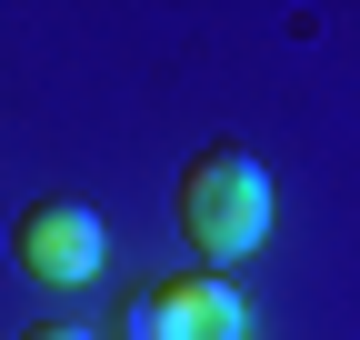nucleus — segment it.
<instances>
[{"mask_svg": "<svg viewBox=\"0 0 360 340\" xmlns=\"http://www.w3.org/2000/svg\"><path fill=\"white\" fill-rule=\"evenodd\" d=\"M180 230H191V250L210 270L240 261V250H260L270 240V170H260V150L210 140L191 170H180Z\"/></svg>", "mask_w": 360, "mask_h": 340, "instance_id": "f257e3e1", "label": "nucleus"}, {"mask_svg": "<svg viewBox=\"0 0 360 340\" xmlns=\"http://www.w3.org/2000/svg\"><path fill=\"white\" fill-rule=\"evenodd\" d=\"M11 261H20L40 290H80V280H101L110 230H101V210H90V200H30L20 230H11Z\"/></svg>", "mask_w": 360, "mask_h": 340, "instance_id": "f03ea898", "label": "nucleus"}, {"mask_svg": "<svg viewBox=\"0 0 360 340\" xmlns=\"http://www.w3.org/2000/svg\"><path fill=\"white\" fill-rule=\"evenodd\" d=\"M130 340H250V310L220 270H180L130 301Z\"/></svg>", "mask_w": 360, "mask_h": 340, "instance_id": "7ed1b4c3", "label": "nucleus"}, {"mask_svg": "<svg viewBox=\"0 0 360 340\" xmlns=\"http://www.w3.org/2000/svg\"><path fill=\"white\" fill-rule=\"evenodd\" d=\"M20 340H90V330H70V320H30Z\"/></svg>", "mask_w": 360, "mask_h": 340, "instance_id": "20e7f679", "label": "nucleus"}]
</instances>
